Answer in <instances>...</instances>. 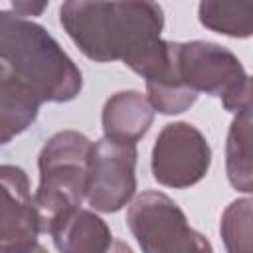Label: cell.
Here are the masks:
<instances>
[{"mask_svg": "<svg viewBox=\"0 0 253 253\" xmlns=\"http://www.w3.org/2000/svg\"><path fill=\"white\" fill-rule=\"evenodd\" d=\"M59 22L87 59L123 61L144 81L170 61V42L160 38L164 10L156 2L69 0L59 8Z\"/></svg>", "mask_w": 253, "mask_h": 253, "instance_id": "1", "label": "cell"}, {"mask_svg": "<svg viewBox=\"0 0 253 253\" xmlns=\"http://www.w3.org/2000/svg\"><path fill=\"white\" fill-rule=\"evenodd\" d=\"M47 8V2H30V0H20L12 2V10L16 16L26 18V16H40Z\"/></svg>", "mask_w": 253, "mask_h": 253, "instance_id": "17", "label": "cell"}, {"mask_svg": "<svg viewBox=\"0 0 253 253\" xmlns=\"http://www.w3.org/2000/svg\"><path fill=\"white\" fill-rule=\"evenodd\" d=\"M225 111L233 115L253 113V75H247L241 85H237L229 95L221 99Z\"/></svg>", "mask_w": 253, "mask_h": 253, "instance_id": "16", "label": "cell"}, {"mask_svg": "<svg viewBox=\"0 0 253 253\" xmlns=\"http://www.w3.org/2000/svg\"><path fill=\"white\" fill-rule=\"evenodd\" d=\"M219 235L227 253H253V198H237L223 210Z\"/></svg>", "mask_w": 253, "mask_h": 253, "instance_id": "15", "label": "cell"}, {"mask_svg": "<svg viewBox=\"0 0 253 253\" xmlns=\"http://www.w3.org/2000/svg\"><path fill=\"white\" fill-rule=\"evenodd\" d=\"M93 140L79 130H59L49 136L38 156L40 186L34 204L40 231L49 233L87 200Z\"/></svg>", "mask_w": 253, "mask_h": 253, "instance_id": "3", "label": "cell"}, {"mask_svg": "<svg viewBox=\"0 0 253 253\" xmlns=\"http://www.w3.org/2000/svg\"><path fill=\"white\" fill-rule=\"evenodd\" d=\"M225 172L229 184L253 194V113L235 115L225 140Z\"/></svg>", "mask_w": 253, "mask_h": 253, "instance_id": "12", "label": "cell"}, {"mask_svg": "<svg viewBox=\"0 0 253 253\" xmlns=\"http://www.w3.org/2000/svg\"><path fill=\"white\" fill-rule=\"evenodd\" d=\"M51 237L59 253H109L115 243L107 221L85 208L67 215Z\"/></svg>", "mask_w": 253, "mask_h": 253, "instance_id": "10", "label": "cell"}, {"mask_svg": "<svg viewBox=\"0 0 253 253\" xmlns=\"http://www.w3.org/2000/svg\"><path fill=\"white\" fill-rule=\"evenodd\" d=\"M0 69L30 85L43 103L73 101L83 73L57 40L40 24L0 12Z\"/></svg>", "mask_w": 253, "mask_h": 253, "instance_id": "2", "label": "cell"}, {"mask_svg": "<svg viewBox=\"0 0 253 253\" xmlns=\"http://www.w3.org/2000/svg\"><path fill=\"white\" fill-rule=\"evenodd\" d=\"M136 144L109 138L93 142L87 182V204L101 213H115L132 202L136 192Z\"/></svg>", "mask_w": 253, "mask_h": 253, "instance_id": "6", "label": "cell"}, {"mask_svg": "<svg viewBox=\"0 0 253 253\" xmlns=\"http://www.w3.org/2000/svg\"><path fill=\"white\" fill-rule=\"evenodd\" d=\"M211 164V148L200 128L190 123H168L158 132L150 170L152 178L166 188L184 190L202 182Z\"/></svg>", "mask_w": 253, "mask_h": 253, "instance_id": "5", "label": "cell"}, {"mask_svg": "<svg viewBox=\"0 0 253 253\" xmlns=\"http://www.w3.org/2000/svg\"><path fill=\"white\" fill-rule=\"evenodd\" d=\"M24 253H47V251H45V249H43V247H42V245L38 243L36 247H32V249H28V251H24Z\"/></svg>", "mask_w": 253, "mask_h": 253, "instance_id": "19", "label": "cell"}, {"mask_svg": "<svg viewBox=\"0 0 253 253\" xmlns=\"http://www.w3.org/2000/svg\"><path fill=\"white\" fill-rule=\"evenodd\" d=\"M126 225L142 253H213L208 237L190 227L182 208L156 190L130 202Z\"/></svg>", "mask_w": 253, "mask_h": 253, "instance_id": "4", "label": "cell"}, {"mask_svg": "<svg viewBox=\"0 0 253 253\" xmlns=\"http://www.w3.org/2000/svg\"><path fill=\"white\" fill-rule=\"evenodd\" d=\"M109 253H132V249H130L125 241L115 239V243H113V247H111V251H109Z\"/></svg>", "mask_w": 253, "mask_h": 253, "instance_id": "18", "label": "cell"}, {"mask_svg": "<svg viewBox=\"0 0 253 253\" xmlns=\"http://www.w3.org/2000/svg\"><path fill=\"white\" fill-rule=\"evenodd\" d=\"M146 97L152 109L160 115H180L198 101V93L180 81L176 67V42H172V59L168 69L146 81Z\"/></svg>", "mask_w": 253, "mask_h": 253, "instance_id": "14", "label": "cell"}, {"mask_svg": "<svg viewBox=\"0 0 253 253\" xmlns=\"http://www.w3.org/2000/svg\"><path fill=\"white\" fill-rule=\"evenodd\" d=\"M0 182V253H24L38 245V233H42L30 180L20 166L2 164Z\"/></svg>", "mask_w": 253, "mask_h": 253, "instance_id": "8", "label": "cell"}, {"mask_svg": "<svg viewBox=\"0 0 253 253\" xmlns=\"http://www.w3.org/2000/svg\"><path fill=\"white\" fill-rule=\"evenodd\" d=\"M101 121L105 138L123 144H136L152 126L154 109L146 95L126 89L105 101Z\"/></svg>", "mask_w": 253, "mask_h": 253, "instance_id": "9", "label": "cell"}, {"mask_svg": "<svg viewBox=\"0 0 253 253\" xmlns=\"http://www.w3.org/2000/svg\"><path fill=\"white\" fill-rule=\"evenodd\" d=\"M42 97L24 81L0 69V140L8 144L38 119Z\"/></svg>", "mask_w": 253, "mask_h": 253, "instance_id": "11", "label": "cell"}, {"mask_svg": "<svg viewBox=\"0 0 253 253\" xmlns=\"http://www.w3.org/2000/svg\"><path fill=\"white\" fill-rule=\"evenodd\" d=\"M200 24L215 34L245 40L253 36V2L204 0L198 6Z\"/></svg>", "mask_w": 253, "mask_h": 253, "instance_id": "13", "label": "cell"}, {"mask_svg": "<svg viewBox=\"0 0 253 253\" xmlns=\"http://www.w3.org/2000/svg\"><path fill=\"white\" fill-rule=\"evenodd\" d=\"M176 67L180 81L192 91L223 99L247 77L239 57L227 47L192 40L176 42Z\"/></svg>", "mask_w": 253, "mask_h": 253, "instance_id": "7", "label": "cell"}]
</instances>
